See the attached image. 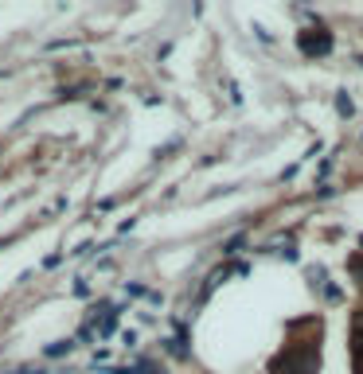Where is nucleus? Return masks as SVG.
I'll return each mask as SVG.
<instances>
[{
	"label": "nucleus",
	"instance_id": "nucleus-11",
	"mask_svg": "<svg viewBox=\"0 0 363 374\" xmlns=\"http://www.w3.org/2000/svg\"><path fill=\"white\" fill-rule=\"evenodd\" d=\"M254 32H258V39H262V43H274V36H270V32H266L262 24H254Z\"/></svg>",
	"mask_w": 363,
	"mask_h": 374
},
{
	"label": "nucleus",
	"instance_id": "nucleus-3",
	"mask_svg": "<svg viewBox=\"0 0 363 374\" xmlns=\"http://www.w3.org/2000/svg\"><path fill=\"white\" fill-rule=\"evenodd\" d=\"M74 347H78L74 339H59V343H47V347H43V355H47V359H67Z\"/></svg>",
	"mask_w": 363,
	"mask_h": 374
},
{
	"label": "nucleus",
	"instance_id": "nucleus-7",
	"mask_svg": "<svg viewBox=\"0 0 363 374\" xmlns=\"http://www.w3.org/2000/svg\"><path fill=\"white\" fill-rule=\"evenodd\" d=\"M137 374H164V371H160L153 359H141V362H137Z\"/></svg>",
	"mask_w": 363,
	"mask_h": 374
},
{
	"label": "nucleus",
	"instance_id": "nucleus-13",
	"mask_svg": "<svg viewBox=\"0 0 363 374\" xmlns=\"http://www.w3.org/2000/svg\"><path fill=\"white\" fill-rule=\"evenodd\" d=\"M355 67H363V55H355Z\"/></svg>",
	"mask_w": 363,
	"mask_h": 374
},
{
	"label": "nucleus",
	"instance_id": "nucleus-4",
	"mask_svg": "<svg viewBox=\"0 0 363 374\" xmlns=\"http://www.w3.org/2000/svg\"><path fill=\"white\" fill-rule=\"evenodd\" d=\"M125 292H129V296H145V301H153V304L160 301L157 289H145V285H137V281H129V285H125Z\"/></svg>",
	"mask_w": 363,
	"mask_h": 374
},
{
	"label": "nucleus",
	"instance_id": "nucleus-12",
	"mask_svg": "<svg viewBox=\"0 0 363 374\" xmlns=\"http://www.w3.org/2000/svg\"><path fill=\"white\" fill-rule=\"evenodd\" d=\"M109 374H137V371H125V366H113Z\"/></svg>",
	"mask_w": 363,
	"mask_h": 374
},
{
	"label": "nucleus",
	"instance_id": "nucleus-1",
	"mask_svg": "<svg viewBox=\"0 0 363 374\" xmlns=\"http://www.w3.org/2000/svg\"><path fill=\"white\" fill-rule=\"evenodd\" d=\"M332 47H336V39L328 27H301L297 32V51L305 59H324V55H332Z\"/></svg>",
	"mask_w": 363,
	"mask_h": 374
},
{
	"label": "nucleus",
	"instance_id": "nucleus-8",
	"mask_svg": "<svg viewBox=\"0 0 363 374\" xmlns=\"http://www.w3.org/2000/svg\"><path fill=\"white\" fill-rule=\"evenodd\" d=\"M351 273H355V277H360V285H363V257L360 254L351 257Z\"/></svg>",
	"mask_w": 363,
	"mask_h": 374
},
{
	"label": "nucleus",
	"instance_id": "nucleus-6",
	"mask_svg": "<svg viewBox=\"0 0 363 374\" xmlns=\"http://www.w3.org/2000/svg\"><path fill=\"white\" fill-rule=\"evenodd\" d=\"M242 246H246V234H234V238H230L227 246H223V254H227V257H234V254L242 250Z\"/></svg>",
	"mask_w": 363,
	"mask_h": 374
},
{
	"label": "nucleus",
	"instance_id": "nucleus-5",
	"mask_svg": "<svg viewBox=\"0 0 363 374\" xmlns=\"http://www.w3.org/2000/svg\"><path fill=\"white\" fill-rule=\"evenodd\" d=\"M336 109H340V117H351V113H355V106H351L348 90H340V94H336Z\"/></svg>",
	"mask_w": 363,
	"mask_h": 374
},
{
	"label": "nucleus",
	"instance_id": "nucleus-2",
	"mask_svg": "<svg viewBox=\"0 0 363 374\" xmlns=\"http://www.w3.org/2000/svg\"><path fill=\"white\" fill-rule=\"evenodd\" d=\"M172 327H176V336L164 343V351H168V355H176V359H188V327L176 324V320H172Z\"/></svg>",
	"mask_w": 363,
	"mask_h": 374
},
{
	"label": "nucleus",
	"instance_id": "nucleus-9",
	"mask_svg": "<svg viewBox=\"0 0 363 374\" xmlns=\"http://www.w3.org/2000/svg\"><path fill=\"white\" fill-rule=\"evenodd\" d=\"M4 374H43L39 366H16V371H4Z\"/></svg>",
	"mask_w": 363,
	"mask_h": 374
},
{
	"label": "nucleus",
	"instance_id": "nucleus-10",
	"mask_svg": "<svg viewBox=\"0 0 363 374\" xmlns=\"http://www.w3.org/2000/svg\"><path fill=\"white\" fill-rule=\"evenodd\" d=\"M86 292H90V285H86V281L78 277V281H74V296H86Z\"/></svg>",
	"mask_w": 363,
	"mask_h": 374
}]
</instances>
